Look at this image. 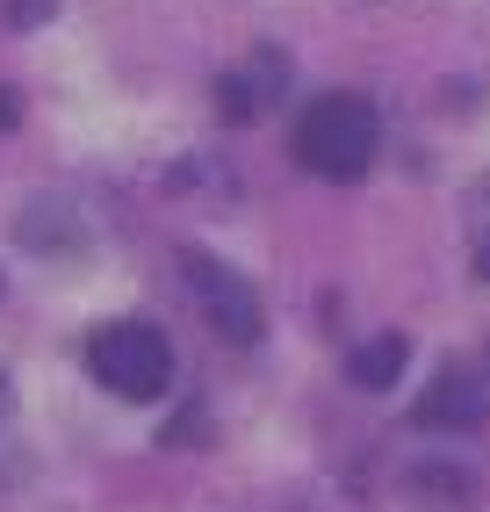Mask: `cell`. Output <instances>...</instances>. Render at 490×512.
I'll use <instances>...</instances> for the list:
<instances>
[{
  "label": "cell",
  "instance_id": "3957f363",
  "mask_svg": "<svg viewBox=\"0 0 490 512\" xmlns=\"http://www.w3.org/2000/svg\"><path fill=\"white\" fill-rule=\"evenodd\" d=\"M181 275H188V289H195V303L209 311V325H217L224 339H238V347H253L260 339V296H253V282L245 275H231L224 260H209V253H181Z\"/></svg>",
  "mask_w": 490,
  "mask_h": 512
},
{
  "label": "cell",
  "instance_id": "6da1fadb",
  "mask_svg": "<svg viewBox=\"0 0 490 512\" xmlns=\"http://www.w3.org/2000/svg\"><path fill=\"white\" fill-rule=\"evenodd\" d=\"M375 145H382V123H375V109L361 94H318L296 116V159L318 181H361Z\"/></svg>",
  "mask_w": 490,
  "mask_h": 512
},
{
  "label": "cell",
  "instance_id": "9c48e42d",
  "mask_svg": "<svg viewBox=\"0 0 490 512\" xmlns=\"http://www.w3.org/2000/svg\"><path fill=\"white\" fill-rule=\"evenodd\" d=\"M8 8H15V29H29L37 15H51V0H8Z\"/></svg>",
  "mask_w": 490,
  "mask_h": 512
},
{
  "label": "cell",
  "instance_id": "52a82bcc",
  "mask_svg": "<svg viewBox=\"0 0 490 512\" xmlns=\"http://www.w3.org/2000/svg\"><path fill=\"white\" fill-rule=\"evenodd\" d=\"M418 484H426V498H469L462 469H418Z\"/></svg>",
  "mask_w": 490,
  "mask_h": 512
},
{
  "label": "cell",
  "instance_id": "ba28073f",
  "mask_svg": "<svg viewBox=\"0 0 490 512\" xmlns=\"http://www.w3.org/2000/svg\"><path fill=\"white\" fill-rule=\"evenodd\" d=\"M217 109L238 123V116H253V94H245V80H217Z\"/></svg>",
  "mask_w": 490,
  "mask_h": 512
},
{
  "label": "cell",
  "instance_id": "5b68a950",
  "mask_svg": "<svg viewBox=\"0 0 490 512\" xmlns=\"http://www.w3.org/2000/svg\"><path fill=\"white\" fill-rule=\"evenodd\" d=\"M15 238L22 246H37V253H80V217L65 210V202H29L22 210V224H15Z\"/></svg>",
  "mask_w": 490,
  "mask_h": 512
},
{
  "label": "cell",
  "instance_id": "7a4b0ae2",
  "mask_svg": "<svg viewBox=\"0 0 490 512\" xmlns=\"http://www.w3.org/2000/svg\"><path fill=\"white\" fill-rule=\"evenodd\" d=\"M87 368H94V383L101 390H116L130 404H152L173 390V347H166V332L145 325V318H116V325H101L87 339Z\"/></svg>",
  "mask_w": 490,
  "mask_h": 512
},
{
  "label": "cell",
  "instance_id": "277c9868",
  "mask_svg": "<svg viewBox=\"0 0 490 512\" xmlns=\"http://www.w3.org/2000/svg\"><path fill=\"white\" fill-rule=\"evenodd\" d=\"M483 412H490V397H483V383L469 368H440L433 375V390L418 397V426H440V433H476L483 426Z\"/></svg>",
  "mask_w": 490,
  "mask_h": 512
},
{
  "label": "cell",
  "instance_id": "8fae6325",
  "mask_svg": "<svg viewBox=\"0 0 490 512\" xmlns=\"http://www.w3.org/2000/svg\"><path fill=\"white\" fill-rule=\"evenodd\" d=\"M483 275H490V246H483Z\"/></svg>",
  "mask_w": 490,
  "mask_h": 512
},
{
  "label": "cell",
  "instance_id": "30bf717a",
  "mask_svg": "<svg viewBox=\"0 0 490 512\" xmlns=\"http://www.w3.org/2000/svg\"><path fill=\"white\" fill-rule=\"evenodd\" d=\"M8 404H15V383H8V368H0V412H8Z\"/></svg>",
  "mask_w": 490,
  "mask_h": 512
},
{
  "label": "cell",
  "instance_id": "8992f818",
  "mask_svg": "<svg viewBox=\"0 0 490 512\" xmlns=\"http://www.w3.org/2000/svg\"><path fill=\"white\" fill-rule=\"evenodd\" d=\"M404 361H411V339L404 332H382V339H368V347H354L346 375H354L361 390H390L397 375H404Z\"/></svg>",
  "mask_w": 490,
  "mask_h": 512
}]
</instances>
